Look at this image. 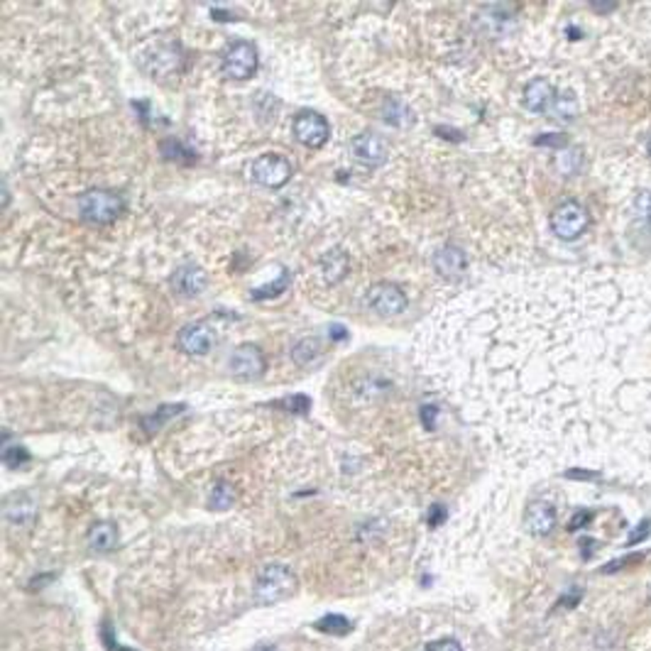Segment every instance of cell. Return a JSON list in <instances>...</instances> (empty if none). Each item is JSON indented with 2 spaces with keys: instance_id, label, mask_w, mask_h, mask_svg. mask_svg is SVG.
Returning <instances> with one entry per match:
<instances>
[{
  "instance_id": "cell-1",
  "label": "cell",
  "mask_w": 651,
  "mask_h": 651,
  "mask_svg": "<svg viewBox=\"0 0 651 651\" xmlns=\"http://www.w3.org/2000/svg\"><path fill=\"white\" fill-rule=\"evenodd\" d=\"M296 591V576L282 563H272L260 570L255 580V600L260 605H275L292 598Z\"/></svg>"
},
{
  "instance_id": "cell-2",
  "label": "cell",
  "mask_w": 651,
  "mask_h": 651,
  "mask_svg": "<svg viewBox=\"0 0 651 651\" xmlns=\"http://www.w3.org/2000/svg\"><path fill=\"white\" fill-rule=\"evenodd\" d=\"M122 214V199L118 193L93 189L79 196V216L89 224H113Z\"/></svg>"
},
{
  "instance_id": "cell-3",
  "label": "cell",
  "mask_w": 651,
  "mask_h": 651,
  "mask_svg": "<svg viewBox=\"0 0 651 651\" xmlns=\"http://www.w3.org/2000/svg\"><path fill=\"white\" fill-rule=\"evenodd\" d=\"M588 225H591L588 208L578 201H563L551 214V231L561 240H576L585 233Z\"/></svg>"
},
{
  "instance_id": "cell-4",
  "label": "cell",
  "mask_w": 651,
  "mask_h": 651,
  "mask_svg": "<svg viewBox=\"0 0 651 651\" xmlns=\"http://www.w3.org/2000/svg\"><path fill=\"white\" fill-rule=\"evenodd\" d=\"M257 50H255L253 42H235L225 50L224 59H221V69L228 79L233 82H247L253 79L255 72H257Z\"/></svg>"
},
{
  "instance_id": "cell-5",
  "label": "cell",
  "mask_w": 651,
  "mask_h": 651,
  "mask_svg": "<svg viewBox=\"0 0 651 651\" xmlns=\"http://www.w3.org/2000/svg\"><path fill=\"white\" fill-rule=\"evenodd\" d=\"M407 304V294L392 282H377L365 292V306L377 316L404 314Z\"/></svg>"
},
{
  "instance_id": "cell-6",
  "label": "cell",
  "mask_w": 651,
  "mask_h": 651,
  "mask_svg": "<svg viewBox=\"0 0 651 651\" xmlns=\"http://www.w3.org/2000/svg\"><path fill=\"white\" fill-rule=\"evenodd\" d=\"M228 373L238 380H257L267 373V357L255 343L238 346L228 357Z\"/></svg>"
},
{
  "instance_id": "cell-7",
  "label": "cell",
  "mask_w": 651,
  "mask_h": 651,
  "mask_svg": "<svg viewBox=\"0 0 651 651\" xmlns=\"http://www.w3.org/2000/svg\"><path fill=\"white\" fill-rule=\"evenodd\" d=\"M253 179L267 189H282L292 179V164L282 154H263L253 164Z\"/></svg>"
},
{
  "instance_id": "cell-8",
  "label": "cell",
  "mask_w": 651,
  "mask_h": 651,
  "mask_svg": "<svg viewBox=\"0 0 651 651\" xmlns=\"http://www.w3.org/2000/svg\"><path fill=\"white\" fill-rule=\"evenodd\" d=\"M294 137L304 147H311V150H318L328 143L331 137V125L326 121L324 115H318L314 111H304L299 113L294 118Z\"/></svg>"
},
{
  "instance_id": "cell-9",
  "label": "cell",
  "mask_w": 651,
  "mask_h": 651,
  "mask_svg": "<svg viewBox=\"0 0 651 651\" xmlns=\"http://www.w3.org/2000/svg\"><path fill=\"white\" fill-rule=\"evenodd\" d=\"M176 346L186 356H206L214 348V328L208 321H193L184 326L176 338Z\"/></svg>"
},
{
  "instance_id": "cell-10",
  "label": "cell",
  "mask_w": 651,
  "mask_h": 651,
  "mask_svg": "<svg viewBox=\"0 0 651 651\" xmlns=\"http://www.w3.org/2000/svg\"><path fill=\"white\" fill-rule=\"evenodd\" d=\"M434 270L443 279H460L468 270V255L459 245H443L434 255Z\"/></svg>"
},
{
  "instance_id": "cell-11",
  "label": "cell",
  "mask_w": 651,
  "mask_h": 651,
  "mask_svg": "<svg viewBox=\"0 0 651 651\" xmlns=\"http://www.w3.org/2000/svg\"><path fill=\"white\" fill-rule=\"evenodd\" d=\"M353 154H356L357 162L367 164V167H380V164L387 162V143L375 133H363L357 135L356 140H353Z\"/></svg>"
},
{
  "instance_id": "cell-12",
  "label": "cell",
  "mask_w": 651,
  "mask_h": 651,
  "mask_svg": "<svg viewBox=\"0 0 651 651\" xmlns=\"http://www.w3.org/2000/svg\"><path fill=\"white\" fill-rule=\"evenodd\" d=\"M206 285H208V277H206L201 267L196 265H182L172 275V289L179 296H186V299L204 294Z\"/></svg>"
},
{
  "instance_id": "cell-13",
  "label": "cell",
  "mask_w": 651,
  "mask_h": 651,
  "mask_svg": "<svg viewBox=\"0 0 651 651\" xmlns=\"http://www.w3.org/2000/svg\"><path fill=\"white\" fill-rule=\"evenodd\" d=\"M524 524H527V529L534 537H546L556 527V509L546 499H537V502H531L529 507H527Z\"/></svg>"
},
{
  "instance_id": "cell-14",
  "label": "cell",
  "mask_w": 651,
  "mask_h": 651,
  "mask_svg": "<svg viewBox=\"0 0 651 651\" xmlns=\"http://www.w3.org/2000/svg\"><path fill=\"white\" fill-rule=\"evenodd\" d=\"M553 101H556L553 83L546 82V79H534L531 83H527V89H524V106L531 113H544L546 108L553 106Z\"/></svg>"
},
{
  "instance_id": "cell-15",
  "label": "cell",
  "mask_w": 651,
  "mask_h": 651,
  "mask_svg": "<svg viewBox=\"0 0 651 651\" xmlns=\"http://www.w3.org/2000/svg\"><path fill=\"white\" fill-rule=\"evenodd\" d=\"M86 544L93 553H111L118 546V527L113 522H96L89 534H86Z\"/></svg>"
},
{
  "instance_id": "cell-16",
  "label": "cell",
  "mask_w": 651,
  "mask_h": 651,
  "mask_svg": "<svg viewBox=\"0 0 651 651\" xmlns=\"http://www.w3.org/2000/svg\"><path fill=\"white\" fill-rule=\"evenodd\" d=\"M348 265H350V260H348V255L343 250H328V253L321 257V272H324V279L328 285H336L341 282L348 272Z\"/></svg>"
},
{
  "instance_id": "cell-17",
  "label": "cell",
  "mask_w": 651,
  "mask_h": 651,
  "mask_svg": "<svg viewBox=\"0 0 651 651\" xmlns=\"http://www.w3.org/2000/svg\"><path fill=\"white\" fill-rule=\"evenodd\" d=\"M5 517L11 524H18V527H27L35 522V502H32L27 495H15L12 499H8L5 505Z\"/></svg>"
},
{
  "instance_id": "cell-18",
  "label": "cell",
  "mask_w": 651,
  "mask_h": 651,
  "mask_svg": "<svg viewBox=\"0 0 651 651\" xmlns=\"http://www.w3.org/2000/svg\"><path fill=\"white\" fill-rule=\"evenodd\" d=\"M321 357V341L318 338H302L299 343H294V348H292V360H294L296 365H311L314 360H318Z\"/></svg>"
},
{
  "instance_id": "cell-19",
  "label": "cell",
  "mask_w": 651,
  "mask_h": 651,
  "mask_svg": "<svg viewBox=\"0 0 651 651\" xmlns=\"http://www.w3.org/2000/svg\"><path fill=\"white\" fill-rule=\"evenodd\" d=\"M382 118L387 125H395V128H409L412 125V111H409L407 103L397 101V98H389L382 108Z\"/></svg>"
},
{
  "instance_id": "cell-20",
  "label": "cell",
  "mask_w": 651,
  "mask_h": 651,
  "mask_svg": "<svg viewBox=\"0 0 651 651\" xmlns=\"http://www.w3.org/2000/svg\"><path fill=\"white\" fill-rule=\"evenodd\" d=\"M235 502V488L231 482H216V488L211 490V498H208V507L218 509H231Z\"/></svg>"
},
{
  "instance_id": "cell-21",
  "label": "cell",
  "mask_w": 651,
  "mask_h": 651,
  "mask_svg": "<svg viewBox=\"0 0 651 651\" xmlns=\"http://www.w3.org/2000/svg\"><path fill=\"white\" fill-rule=\"evenodd\" d=\"M314 627L318 631H324V634H348L353 624L343 615H326V617L316 622Z\"/></svg>"
},
{
  "instance_id": "cell-22",
  "label": "cell",
  "mask_w": 651,
  "mask_h": 651,
  "mask_svg": "<svg viewBox=\"0 0 651 651\" xmlns=\"http://www.w3.org/2000/svg\"><path fill=\"white\" fill-rule=\"evenodd\" d=\"M551 111H553V115H556L559 121H573V115L578 113V106H576V98H573L570 93H561V96H556V101L551 106Z\"/></svg>"
},
{
  "instance_id": "cell-23",
  "label": "cell",
  "mask_w": 651,
  "mask_h": 651,
  "mask_svg": "<svg viewBox=\"0 0 651 651\" xmlns=\"http://www.w3.org/2000/svg\"><path fill=\"white\" fill-rule=\"evenodd\" d=\"M27 460H30V453L20 446L5 448V451H3V463H5L8 468H20V466H25Z\"/></svg>"
},
{
  "instance_id": "cell-24",
  "label": "cell",
  "mask_w": 651,
  "mask_h": 651,
  "mask_svg": "<svg viewBox=\"0 0 651 651\" xmlns=\"http://www.w3.org/2000/svg\"><path fill=\"white\" fill-rule=\"evenodd\" d=\"M277 407H282L285 412H292V414H306L309 407H311V399L304 397V395H296V397H286L282 402H277Z\"/></svg>"
},
{
  "instance_id": "cell-25",
  "label": "cell",
  "mask_w": 651,
  "mask_h": 651,
  "mask_svg": "<svg viewBox=\"0 0 651 651\" xmlns=\"http://www.w3.org/2000/svg\"><path fill=\"white\" fill-rule=\"evenodd\" d=\"M286 285H289V275L286 272H282V277H279V282H272V285H267L263 286V289H255L253 292V299H265V296H277L279 292H285Z\"/></svg>"
},
{
  "instance_id": "cell-26",
  "label": "cell",
  "mask_w": 651,
  "mask_h": 651,
  "mask_svg": "<svg viewBox=\"0 0 651 651\" xmlns=\"http://www.w3.org/2000/svg\"><path fill=\"white\" fill-rule=\"evenodd\" d=\"M578 164H580L578 153H563L556 157V169H559L561 174H573L578 169Z\"/></svg>"
},
{
  "instance_id": "cell-27",
  "label": "cell",
  "mask_w": 651,
  "mask_h": 651,
  "mask_svg": "<svg viewBox=\"0 0 651 651\" xmlns=\"http://www.w3.org/2000/svg\"><path fill=\"white\" fill-rule=\"evenodd\" d=\"M176 412H179V409H176V407H162V409H160V412H157V414H154V417L145 419V428H147V431H157V428L162 427V424H164V421H167V419L174 417Z\"/></svg>"
},
{
  "instance_id": "cell-28",
  "label": "cell",
  "mask_w": 651,
  "mask_h": 651,
  "mask_svg": "<svg viewBox=\"0 0 651 651\" xmlns=\"http://www.w3.org/2000/svg\"><path fill=\"white\" fill-rule=\"evenodd\" d=\"M634 211H637L644 221H649L651 224V192L637 193V199H634Z\"/></svg>"
},
{
  "instance_id": "cell-29",
  "label": "cell",
  "mask_w": 651,
  "mask_h": 651,
  "mask_svg": "<svg viewBox=\"0 0 651 651\" xmlns=\"http://www.w3.org/2000/svg\"><path fill=\"white\" fill-rule=\"evenodd\" d=\"M649 527H651L649 519H641L639 527H637V529L630 534V539H627V546H634V544H639V541L647 539V534H649Z\"/></svg>"
},
{
  "instance_id": "cell-30",
  "label": "cell",
  "mask_w": 651,
  "mask_h": 651,
  "mask_svg": "<svg viewBox=\"0 0 651 651\" xmlns=\"http://www.w3.org/2000/svg\"><path fill=\"white\" fill-rule=\"evenodd\" d=\"M424 651H463V647L453 639H438L434 644H428Z\"/></svg>"
},
{
  "instance_id": "cell-31",
  "label": "cell",
  "mask_w": 651,
  "mask_h": 651,
  "mask_svg": "<svg viewBox=\"0 0 651 651\" xmlns=\"http://www.w3.org/2000/svg\"><path fill=\"white\" fill-rule=\"evenodd\" d=\"M537 145H553V147H566L569 140H566V135H541L537 137Z\"/></svg>"
},
{
  "instance_id": "cell-32",
  "label": "cell",
  "mask_w": 651,
  "mask_h": 651,
  "mask_svg": "<svg viewBox=\"0 0 651 651\" xmlns=\"http://www.w3.org/2000/svg\"><path fill=\"white\" fill-rule=\"evenodd\" d=\"M591 519H592L591 512H578V514H576V517L570 519L569 529H570V531H578L580 527H583V524H588V522H591Z\"/></svg>"
},
{
  "instance_id": "cell-33",
  "label": "cell",
  "mask_w": 651,
  "mask_h": 651,
  "mask_svg": "<svg viewBox=\"0 0 651 651\" xmlns=\"http://www.w3.org/2000/svg\"><path fill=\"white\" fill-rule=\"evenodd\" d=\"M443 519H446V509L434 507V514H428V524H431V527H438V524H441Z\"/></svg>"
},
{
  "instance_id": "cell-34",
  "label": "cell",
  "mask_w": 651,
  "mask_h": 651,
  "mask_svg": "<svg viewBox=\"0 0 651 651\" xmlns=\"http://www.w3.org/2000/svg\"><path fill=\"white\" fill-rule=\"evenodd\" d=\"M421 417H424V427L434 428V421H436V409L424 407L421 409Z\"/></svg>"
},
{
  "instance_id": "cell-35",
  "label": "cell",
  "mask_w": 651,
  "mask_h": 651,
  "mask_svg": "<svg viewBox=\"0 0 651 651\" xmlns=\"http://www.w3.org/2000/svg\"><path fill=\"white\" fill-rule=\"evenodd\" d=\"M255 651H279L277 647H270V644H265V647H257Z\"/></svg>"
},
{
  "instance_id": "cell-36",
  "label": "cell",
  "mask_w": 651,
  "mask_h": 651,
  "mask_svg": "<svg viewBox=\"0 0 651 651\" xmlns=\"http://www.w3.org/2000/svg\"><path fill=\"white\" fill-rule=\"evenodd\" d=\"M649 157H651V143H649Z\"/></svg>"
},
{
  "instance_id": "cell-37",
  "label": "cell",
  "mask_w": 651,
  "mask_h": 651,
  "mask_svg": "<svg viewBox=\"0 0 651 651\" xmlns=\"http://www.w3.org/2000/svg\"><path fill=\"white\" fill-rule=\"evenodd\" d=\"M118 651H130V649H118Z\"/></svg>"
}]
</instances>
